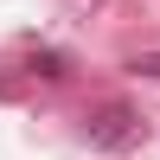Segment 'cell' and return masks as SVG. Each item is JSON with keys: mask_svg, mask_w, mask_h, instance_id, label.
Here are the masks:
<instances>
[{"mask_svg": "<svg viewBox=\"0 0 160 160\" xmlns=\"http://www.w3.org/2000/svg\"><path fill=\"white\" fill-rule=\"evenodd\" d=\"M135 71H141V77H160V51H148V58H135Z\"/></svg>", "mask_w": 160, "mask_h": 160, "instance_id": "7a4b0ae2", "label": "cell"}, {"mask_svg": "<svg viewBox=\"0 0 160 160\" xmlns=\"http://www.w3.org/2000/svg\"><path fill=\"white\" fill-rule=\"evenodd\" d=\"M83 141H90V148H135V141H141V115L135 109H128V102H102V109L96 115H83Z\"/></svg>", "mask_w": 160, "mask_h": 160, "instance_id": "6da1fadb", "label": "cell"}]
</instances>
